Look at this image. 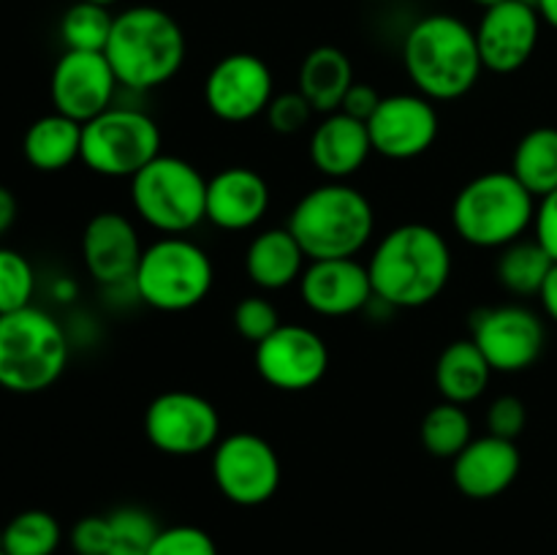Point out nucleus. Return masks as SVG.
<instances>
[{"label":"nucleus","instance_id":"72a5a7b5","mask_svg":"<svg viewBox=\"0 0 557 555\" xmlns=\"http://www.w3.org/2000/svg\"><path fill=\"white\" fill-rule=\"evenodd\" d=\"M234 330L239 337H245L248 343L259 346L264 337H270L277 326L283 324L281 313H277L275 305L264 297V294H248L237 303L232 313Z\"/></svg>","mask_w":557,"mask_h":555},{"label":"nucleus","instance_id":"6ab92c4d","mask_svg":"<svg viewBox=\"0 0 557 555\" xmlns=\"http://www.w3.org/2000/svg\"><path fill=\"white\" fill-rule=\"evenodd\" d=\"M302 303L324 319H343L368 308L375 299L368 264L359 259L308 261L299 278Z\"/></svg>","mask_w":557,"mask_h":555},{"label":"nucleus","instance_id":"dca6fc26","mask_svg":"<svg viewBox=\"0 0 557 555\" xmlns=\"http://www.w3.org/2000/svg\"><path fill=\"white\" fill-rule=\"evenodd\" d=\"M117 87L120 82L107 54L65 49L52 69L49 98H52L54 112L85 125L107 112L109 107H114Z\"/></svg>","mask_w":557,"mask_h":555},{"label":"nucleus","instance_id":"c756f323","mask_svg":"<svg viewBox=\"0 0 557 555\" xmlns=\"http://www.w3.org/2000/svg\"><path fill=\"white\" fill-rule=\"evenodd\" d=\"M63 531L58 517L44 509H25L0 531V550L5 555H54Z\"/></svg>","mask_w":557,"mask_h":555},{"label":"nucleus","instance_id":"ddd939ff","mask_svg":"<svg viewBox=\"0 0 557 555\" xmlns=\"http://www.w3.org/2000/svg\"><path fill=\"white\" fill-rule=\"evenodd\" d=\"M256 373L277 392L313 390L330 370V348L305 324H281L253 351Z\"/></svg>","mask_w":557,"mask_h":555},{"label":"nucleus","instance_id":"393cba45","mask_svg":"<svg viewBox=\"0 0 557 555\" xmlns=\"http://www.w3.org/2000/svg\"><path fill=\"white\" fill-rule=\"evenodd\" d=\"M493 373L495 370L490 368L487 357L473 343V337H460L441 351L435 362V386L444 400L471 406L487 392Z\"/></svg>","mask_w":557,"mask_h":555},{"label":"nucleus","instance_id":"9b49d317","mask_svg":"<svg viewBox=\"0 0 557 555\" xmlns=\"http://www.w3.org/2000/svg\"><path fill=\"white\" fill-rule=\"evenodd\" d=\"M212 479L232 504L261 506L281 488L283 466L270 441L250 430H237L223 435L212 449Z\"/></svg>","mask_w":557,"mask_h":555},{"label":"nucleus","instance_id":"58836bf2","mask_svg":"<svg viewBox=\"0 0 557 555\" xmlns=\"http://www.w3.org/2000/svg\"><path fill=\"white\" fill-rule=\"evenodd\" d=\"M533 237L557 264V190L539 199L536 218H533Z\"/></svg>","mask_w":557,"mask_h":555},{"label":"nucleus","instance_id":"5701e85b","mask_svg":"<svg viewBox=\"0 0 557 555\" xmlns=\"http://www.w3.org/2000/svg\"><path fill=\"white\" fill-rule=\"evenodd\" d=\"M308 256L288 226L264 229L245 250V272L259 292H283L302 278Z\"/></svg>","mask_w":557,"mask_h":555},{"label":"nucleus","instance_id":"f03ea898","mask_svg":"<svg viewBox=\"0 0 557 555\" xmlns=\"http://www.w3.org/2000/svg\"><path fill=\"white\" fill-rule=\"evenodd\" d=\"M403 65L417 92L430 101H457L482 76L476 30L451 14H430L413 22L403 41Z\"/></svg>","mask_w":557,"mask_h":555},{"label":"nucleus","instance_id":"f8f14e48","mask_svg":"<svg viewBox=\"0 0 557 555\" xmlns=\"http://www.w3.org/2000/svg\"><path fill=\"white\" fill-rule=\"evenodd\" d=\"M471 337L495 373H522L542 359L547 330L525 305H498L473 316Z\"/></svg>","mask_w":557,"mask_h":555},{"label":"nucleus","instance_id":"bb28decb","mask_svg":"<svg viewBox=\"0 0 557 555\" xmlns=\"http://www.w3.org/2000/svg\"><path fill=\"white\" fill-rule=\"evenodd\" d=\"M511 174L531 190L536 199L557 190V128L539 125L531 128L511 152Z\"/></svg>","mask_w":557,"mask_h":555},{"label":"nucleus","instance_id":"a878e982","mask_svg":"<svg viewBox=\"0 0 557 555\" xmlns=\"http://www.w3.org/2000/svg\"><path fill=\"white\" fill-rule=\"evenodd\" d=\"M22 152L36 172H63L82 156V123L60 112L44 114L25 131Z\"/></svg>","mask_w":557,"mask_h":555},{"label":"nucleus","instance_id":"aec40b11","mask_svg":"<svg viewBox=\"0 0 557 555\" xmlns=\"http://www.w3.org/2000/svg\"><path fill=\"white\" fill-rule=\"evenodd\" d=\"M522 455L517 441L498 435H479L451 460V479L466 498L490 501L504 495L517 482Z\"/></svg>","mask_w":557,"mask_h":555},{"label":"nucleus","instance_id":"1a4fd4ad","mask_svg":"<svg viewBox=\"0 0 557 555\" xmlns=\"http://www.w3.org/2000/svg\"><path fill=\"white\" fill-rule=\"evenodd\" d=\"M161 156V128L136 107H109L82 125L79 161L92 174L131 180Z\"/></svg>","mask_w":557,"mask_h":555},{"label":"nucleus","instance_id":"e433bc0d","mask_svg":"<svg viewBox=\"0 0 557 555\" xmlns=\"http://www.w3.org/2000/svg\"><path fill=\"white\" fill-rule=\"evenodd\" d=\"M528 424V408L517 395H500L487 406V433L517 441Z\"/></svg>","mask_w":557,"mask_h":555},{"label":"nucleus","instance_id":"a18cd8bd","mask_svg":"<svg viewBox=\"0 0 557 555\" xmlns=\"http://www.w3.org/2000/svg\"><path fill=\"white\" fill-rule=\"evenodd\" d=\"M85 3H96V5H103V9H109V5H114L117 0H85Z\"/></svg>","mask_w":557,"mask_h":555},{"label":"nucleus","instance_id":"4468645a","mask_svg":"<svg viewBox=\"0 0 557 555\" xmlns=\"http://www.w3.org/2000/svg\"><path fill=\"white\" fill-rule=\"evenodd\" d=\"M275 98V79L253 52H232L218 60L205 79V103L223 123H250L267 114Z\"/></svg>","mask_w":557,"mask_h":555},{"label":"nucleus","instance_id":"c85d7f7f","mask_svg":"<svg viewBox=\"0 0 557 555\" xmlns=\"http://www.w3.org/2000/svg\"><path fill=\"white\" fill-rule=\"evenodd\" d=\"M419 439L428 455L438 460H455L462 449L473 441V422L466 406L441 400L438 406L430 408L419 428Z\"/></svg>","mask_w":557,"mask_h":555},{"label":"nucleus","instance_id":"412c9836","mask_svg":"<svg viewBox=\"0 0 557 555\" xmlns=\"http://www.w3.org/2000/svg\"><path fill=\"white\" fill-rule=\"evenodd\" d=\"M270 201V185L250 166H226L207 180V221L223 232L259 226Z\"/></svg>","mask_w":557,"mask_h":555},{"label":"nucleus","instance_id":"37998d69","mask_svg":"<svg viewBox=\"0 0 557 555\" xmlns=\"http://www.w3.org/2000/svg\"><path fill=\"white\" fill-rule=\"evenodd\" d=\"M539 16H542V22H547L549 27L557 30V0H542L539 3Z\"/></svg>","mask_w":557,"mask_h":555},{"label":"nucleus","instance_id":"423d86ee","mask_svg":"<svg viewBox=\"0 0 557 555\" xmlns=\"http://www.w3.org/2000/svg\"><path fill=\"white\" fill-rule=\"evenodd\" d=\"M69 365V335L47 310L22 308L0 316V390L38 395L58 384Z\"/></svg>","mask_w":557,"mask_h":555},{"label":"nucleus","instance_id":"a19ab883","mask_svg":"<svg viewBox=\"0 0 557 555\" xmlns=\"http://www.w3.org/2000/svg\"><path fill=\"white\" fill-rule=\"evenodd\" d=\"M16 212H20V205H16V196L14 190L0 185V237L14 226L16 221Z\"/></svg>","mask_w":557,"mask_h":555},{"label":"nucleus","instance_id":"de8ad7c7","mask_svg":"<svg viewBox=\"0 0 557 555\" xmlns=\"http://www.w3.org/2000/svg\"><path fill=\"white\" fill-rule=\"evenodd\" d=\"M0 555H5V553H3V550H0Z\"/></svg>","mask_w":557,"mask_h":555},{"label":"nucleus","instance_id":"f257e3e1","mask_svg":"<svg viewBox=\"0 0 557 555\" xmlns=\"http://www.w3.org/2000/svg\"><path fill=\"white\" fill-rule=\"evenodd\" d=\"M449 239L428 223H400L375 243L368 259L375 299L389 308H424L449 286Z\"/></svg>","mask_w":557,"mask_h":555},{"label":"nucleus","instance_id":"f3484780","mask_svg":"<svg viewBox=\"0 0 557 555\" xmlns=\"http://www.w3.org/2000/svg\"><path fill=\"white\" fill-rule=\"evenodd\" d=\"M542 36V16L520 0H504L484 9L476 27L479 54L484 71L515 74L533 58Z\"/></svg>","mask_w":557,"mask_h":555},{"label":"nucleus","instance_id":"9d476101","mask_svg":"<svg viewBox=\"0 0 557 555\" xmlns=\"http://www.w3.org/2000/svg\"><path fill=\"white\" fill-rule=\"evenodd\" d=\"M145 435L161 455L196 457L223 439L221 414L199 392L169 390L147 403Z\"/></svg>","mask_w":557,"mask_h":555},{"label":"nucleus","instance_id":"2f4dec72","mask_svg":"<svg viewBox=\"0 0 557 555\" xmlns=\"http://www.w3.org/2000/svg\"><path fill=\"white\" fill-rule=\"evenodd\" d=\"M109 531H112L109 555H147L161 533V526L150 511L139 506H123L109 515Z\"/></svg>","mask_w":557,"mask_h":555},{"label":"nucleus","instance_id":"6e6552de","mask_svg":"<svg viewBox=\"0 0 557 555\" xmlns=\"http://www.w3.org/2000/svg\"><path fill=\"white\" fill-rule=\"evenodd\" d=\"M131 205L163 237L188 234L207 221V177L185 158L161 152L131 177Z\"/></svg>","mask_w":557,"mask_h":555},{"label":"nucleus","instance_id":"cd10ccee","mask_svg":"<svg viewBox=\"0 0 557 555\" xmlns=\"http://www.w3.org/2000/svg\"><path fill=\"white\" fill-rule=\"evenodd\" d=\"M555 261L549 259L547 250L539 245V239H517V243L500 248L498 261H495V275L498 283L509 294L517 297H539L544 281Z\"/></svg>","mask_w":557,"mask_h":555},{"label":"nucleus","instance_id":"b1692460","mask_svg":"<svg viewBox=\"0 0 557 555\" xmlns=\"http://www.w3.org/2000/svg\"><path fill=\"white\" fill-rule=\"evenodd\" d=\"M354 65L343 49L315 47L305 54L302 65H299L297 90L308 98L315 114H332L341 109L343 98L354 85Z\"/></svg>","mask_w":557,"mask_h":555},{"label":"nucleus","instance_id":"c03bdc74","mask_svg":"<svg viewBox=\"0 0 557 555\" xmlns=\"http://www.w3.org/2000/svg\"><path fill=\"white\" fill-rule=\"evenodd\" d=\"M471 3L482 5V9H490V5H498V3H504V0H471Z\"/></svg>","mask_w":557,"mask_h":555},{"label":"nucleus","instance_id":"473e14b6","mask_svg":"<svg viewBox=\"0 0 557 555\" xmlns=\"http://www.w3.org/2000/svg\"><path fill=\"white\" fill-rule=\"evenodd\" d=\"M36 294V270L20 250L0 245V316L30 308Z\"/></svg>","mask_w":557,"mask_h":555},{"label":"nucleus","instance_id":"79ce46f5","mask_svg":"<svg viewBox=\"0 0 557 555\" xmlns=\"http://www.w3.org/2000/svg\"><path fill=\"white\" fill-rule=\"evenodd\" d=\"M539 299H542L544 313L557 324V264H553V270H549L547 281H544L542 292H539Z\"/></svg>","mask_w":557,"mask_h":555},{"label":"nucleus","instance_id":"4c0bfd02","mask_svg":"<svg viewBox=\"0 0 557 555\" xmlns=\"http://www.w3.org/2000/svg\"><path fill=\"white\" fill-rule=\"evenodd\" d=\"M112 531H109V515L82 517L71 531V547L76 555H109Z\"/></svg>","mask_w":557,"mask_h":555},{"label":"nucleus","instance_id":"a211bd4d","mask_svg":"<svg viewBox=\"0 0 557 555\" xmlns=\"http://www.w3.org/2000/svg\"><path fill=\"white\" fill-rule=\"evenodd\" d=\"M145 245L139 229L125 212L103 210L87 221L82 232V261L96 283L107 288L134 283Z\"/></svg>","mask_w":557,"mask_h":555},{"label":"nucleus","instance_id":"4be33fe9","mask_svg":"<svg viewBox=\"0 0 557 555\" xmlns=\"http://www.w3.org/2000/svg\"><path fill=\"white\" fill-rule=\"evenodd\" d=\"M310 163L326 180H348L373 156L368 123L348 118L346 112H332L310 131Z\"/></svg>","mask_w":557,"mask_h":555},{"label":"nucleus","instance_id":"7c9ffc66","mask_svg":"<svg viewBox=\"0 0 557 555\" xmlns=\"http://www.w3.org/2000/svg\"><path fill=\"white\" fill-rule=\"evenodd\" d=\"M112 25L114 16L109 9L79 0L60 20V38L65 49L74 52H103L112 36Z\"/></svg>","mask_w":557,"mask_h":555},{"label":"nucleus","instance_id":"2eb2a0df","mask_svg":"<svg viewBox=\"0 0 557 555\" xmlns=\"http://www.w3.org/2000/svg\"><path fill=\"white\" fill-rule=\"evenodd\" d=\"M441 118L435 101L422 92H395L381 98L379 109L368 120L373 152L389 161H411L435 145Z\"/></svg>","mask_w":557,"mask_h":555},{"label":"nucleus","instance_id":"0eeeda50","mask_svg":"<svg viewBox=\"0 0 557 555\" xmlns=\"http://www.w3.org/2000/svg\"><path fill=\"white\" fill-rule=\"evenodd\" d=\"M215 283L210 254L185 234L150 243L134 275V292L147 308L161 313H185L207 299Z\"/></svg>","mask_w":557,"mask_h":555},{"label":"nucleus","instance_id":"f704fd0d","mask_svg":"<svg viewBox=\"0 0 557 555\" xmlns=\"http://www.w3.org/2000/svg\"><path fill=\"white\" fill-rule=\"evenodd\" d=\"M147 555H218V544L205 528L172 526L161 528Z\"/></svg>","mask_w":557,"mask_h":555},{"label":"nucleus","instance_id":"49530a36","mask_svg":"<svg viewBox=\"0 0 557 555\" xmlns=\"http://www.w3.org/2000/svg\"><path fill=\"white\" fill-rule=\"evenodd\" d=\"M520 3L531 5V9H536V11H539V3H542V0H520Z\"/></svg>","mask_w":557,"mask_h":555},{"label":"nucleus","instance_id":"20e7f679","mask_svg":"<svg viewBox=\"0 0 557 555\" xmlns=\"http://www.w3.org/2000/svg\"><path fill=\"white\" fill-rule=\"evenodd\" d=\"M103 54L120 87L145 92L180 74L185 63V33L169 11L158 5H131L114 16Z\"/></svg>","mask_w":557,"mask_h":555},{"label":"nucleus","instance_id":"c9c22d12","mask_svg":"<svg viewBox=\"0 0 557 555\" xmlns=\"http://www.w3.org/2000/svg\"><path fill=\"white\" fill-rule=\"evenodd\" d=\"M313 114L315 109L310 107L308 98H305L299 90L281 92V96L275 92L270 109H267V123H270V128L275 131V134L294 136L299 134V131L308 128Z\"/></svg>","mask_w":557,"mask_h":555},{"label":"nucleus","instance_id":"7ed1b4c3","mask_svg":"<svg viewBox=\"0 0 557 555\" xmlns=\"http://www.w3.org/2000/svg\"><path fill=\"white\" fill-rule=\"evenodd\" d=\"M286 226L308 261L357 259L375 234V210L346 180H326L294 205Z\"/></svg>","mask_w":557,"mask_h":555},{"label":"nucleus","instance_id":"ea45409f","mask_svg":"<svg viewBox=\"0 0 557 555\" xmlns=\"http://www.w3.org/2000/svg\"><path fill=\"white\" fill-rule=\"evenodd\" d=\"M381 92L375 90L373 85H364V82H354L351 90L346 92V98H343L341 103V112H346L348 118H357L362 120V123H368L370 118H373V112L379 109L381 103Z\"/></svg>","mask_w":557,"mask_h":555},{"label":"nucleus","instance_id":"39448f33","mask_svg":"<svg viewBox=\"0 0 557 555\" xmlns=\"http://www.w3.org/2000/svg\"><path fill=\"white\" fill-rule=\"evenodd\" d=\"M539 199L506 169L468 180L451 201V226L462 243L500 250L525 237Z\"/></svg>","mask_w":557,"mask_h":555}]
</instances>
